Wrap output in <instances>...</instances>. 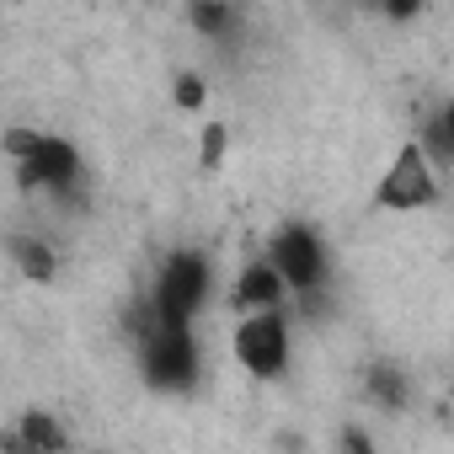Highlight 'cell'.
<instances>
[{"label": "cell", "mask_w": 454, "mask_h": 454, "mask_svg": "<svg viewBox=\"0 0 454 454\" xmlns=\"http://www.w3.org/2000/svg\"><path fill=\"white\" fill-rule=\"evenodd\" d=\"M0 443L17 449V454H59V449H70V433L54 422V411H22L17 427L0 438Z\"/></svg>", "instance_id": "obj_8"}, {"label": "cell", "mask_w": 454, "mask_h": 454, "mask_svg": "<svg viewBox=\"0 0 454 454\" xmlns=\"http://www.w3.org/2000/svg\"><path fill=\"white\" fill-rule=\"evenodd\" d=\"M231 353L247 374L257 380H278L289 369V316L284 305L273 310H241L236 332H231Z\"/></svg>", "instance_id": "obj_4"}, {"label": "cell", "mask_w": 454, "mask_h": 454, "mask_svg": "<svg viewBox=\"0 0 454 454\" xmlns=\"http://www.w3.org/2000/svg\"><path fill=\"white\" fill-rule=\"evenodd\" d=\"M224 150H231V129H224L219 118H214V123H203V139H198V160H203V166H219V160H224Z\"/></svg>", "instance_id": "obj_13"}, {"label": "cell", "mask_w": 454, "mask_h": 454, "mask_svg": "<svg viewBox=\"0 0 454 454\" xmlns=\"http://www.w3.org/2000/svg\"><path fill=\"white\" fill-rule=\"evenodd\" d=\"M192 27L203 33V38H224L236 27V17H231V0H192Z\"/></svg>", "instance_id": "obj_12"}, {"label": "cell", "mask_w": 454, "mask_h": 454, "mask_svg": "<svg viewBox=\"0 0 454 454\" xmlns=\"http://www.w3.org/2000/svg\"><path fill=\"white\" fill-rule=\"evenodd\" d=\"M427 0H380V17L385 22H417Z\"/></svg>", "instance_id": "obj_15"}, {"label": "cell", "mask_w": 454, "mask_h": 454, "mask_svg": "<svg viewBox=\"0 0 454 454\" xmlns=\"http://www.w3.org/2000/svg\"><path fill=\"white\" fill-rule=\"evenodd\" d=\"M284 294H289V284H284L273 257H257L236 273V305L241 310H273V305H284Z\"/></svg>", "instance_id": "obj_7"}, {"label": "cell", "mask_w": 454, "mask_h": 454, "mask_svg": "<svg viewBox=\"0 0 454 454\" xmlns=\"http://www.w3.org/2000/svg\"><path fill=\"white\" fill-rule=\"evenodd\" d=\"M203 97H208V91H203V81H198V75H176V81H171V102H176L182 113H198V107H203Z\"/></svg>", "instance_id": "obj_14"}, {"label": "cell", "mask_w": 454, "mask_h": 454, "mask_svg": "<svg viewBox=\"0 0 454 454\" xmlns=\"http://www.w3.org/2000/svg\"><path fill=\"white\" fill-rule=\"evenodd\" d=\"M139 374H145V385L160 390V395H187V390L198 385V374H203L198 332L150 316V326H139Z\"/></svg>", "instance_id": "obj_2"}, {"label": "cell", "mask_w": 454, "mask_h": 454, "mask_svg": "<svg viewBox=\"0 0 454 454\" xmlns=\"http://www.w3.org/2000/svg\"><path fill=\"white\" fill-rule=\"evenodd\" d=\"M374 203L390 208V214H411V208L438 203V160L422 150V139H406L390 155L385 176L374 182Z\"/></svg>", "instance_id": "obj_5"}, {"label": "cell", "mask_w": 454, "mask_h": 454, "mask_svg": "<svg viewBox=\"0 0 454 454\" xmlns=\"http://www.w3.org/2000/svg\"><path fill=\"white\" fill-rule=\"evenodd\" d=\"M12 262H17V273L27 278V284H54V273H59V257H54V247L43 241V236H12Z\"/></svg>", "instance_id": "obj_9"}, {"label": "cell", "mask_w": 454, "mask_h": 454, "mask_svg": "<svg viewBox=\"0 0 454 454\" xmlns=\"http://www.w3.org/2000/svg\"><path fill=\"white\" fill-rule=\"evenodd\" d=\"M268 257L278 262L289 294H300V300L321 294V284H326V247H321V236L310 231V224H284V231L273 236V247H268Z\"/></svg>", "instance_id": "obj_6"}, {"label": "cell", "mask_w": 454, "mask_h": 454, "mask_svg": "<svg viewBox=\"0 0 454 454\" xmlns=\"http://www.w3.org/2000/svg\"><path fill=\"white\" fill-rule=\"evenodd\" d=\"M6 155L12 171L27 192H54L70 198L81 187V150L65 134H43V129H12L6 134Z\"/></svg>", "instance_id": "obj_1"}, {"label": "cell", "mask_w": 454, "mask_h": 454, "mask_svg": "<svg viewBox=\"0 0 454 454\" xmlns=\"http://www.w3.org/2000/svg\"><path fill=\"white\" fill-rule=\"evenodd\" d=\"M364 390H369V401L385 406V411H401L406 395H411V385H406V374H401L395 364H374V369L364 374Z\"/></svg>", "instance_id": "obj_10"}, {"label": "cell", "mask_w": 454, "mask_h": 454, "mask_svg": "<svg viewBox=\"0 0 454 454\" xmlns=\"http://www.w3.org/2000/svg\"><path fill=\"white\" fill-rule=\"evenodd\" d=\"M358 6H369V12H380V0H358Z\"/></svg>", "instance_id": "obj_16"}, {"label": "cell", "mask_w": 454, "mask_h": 454, "mask_svg": "<svg viewBox=\"0 0 454 454\" xmlns=\"http://www.w3.org/2000/svg\"><path fill=\"white\" fill-rule=\"evenodd\" d=\"M422 150H427L438 166H454V97H449L438 113H427V123H422Z\"/></svg>", "instance_id": "obj_11"}, {"label": "cell", "mask_w": 454, "mask_h": 454, "mask_svg": "<svg viewBox=\"0 0 454 454\" xmlns=\"http://www.w3.org/2000/svg\"><path fill=\"white\" fill-rule=\"evenodd\" d=\"M214 294V268L203 252L192 247H176L171 257H160L155 268V284H150V316L155 321H171V326H192L203 316Z\"/></svg>", "instance_id": "obj_3"}]
</instances>
